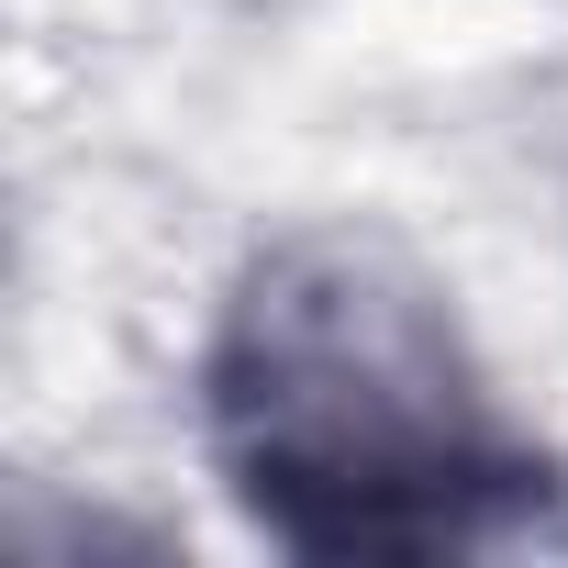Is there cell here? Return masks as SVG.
Wrapping results in <instances>:
<instances>
[{
    "mask_svg": "<svg viewBox=\"0 0 568 568\" xmlns=\"http://www.w3.org/2000/svg\"><path fill=\"white\" fill-rule=\"evenodd\" d=\"M212 446L302 546H490L546 490L435 278L357 234L256 256L212 346Z\"/></svg>",
    "mask_w": 568,
    "mask_h": 568,
    "instance_id": "cell-1",
    "label": "cell"
}]
</instances>
